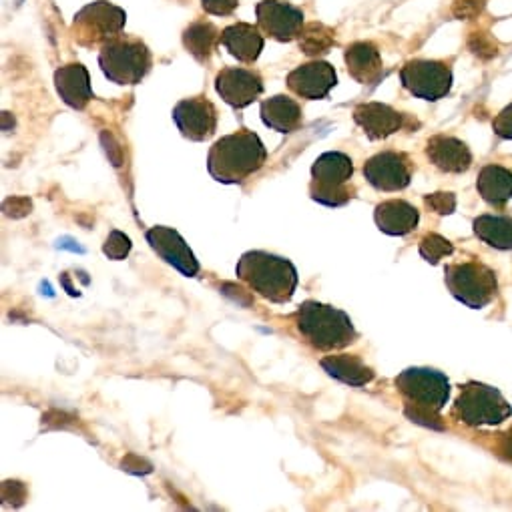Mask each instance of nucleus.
Wrapping results in <instances>:
<instances>
[{"instance_id":"nucleus-1","label":"nucleus","mask_w":512,"mask_h":512,"mask_svg":"<svg viewBox=\"0 0 512 512\" xmlns=\"http://www.w3.org/2000/svg\"><path fill=\"white\" fill-rule=\"evenodd\" d=\"M268 161V149L253 131L239 129L213 143L207 155L209 175L223 185L243 183Z\"/></svg>"},{"instance_id":"nucleus-2","label":"nucleus","mask_w":512,"mask_h":512,"mask_svg":"<svg viewBox=\"0 0 512 512\" xmlns=\"http://www.w3.org/2000/svg\"><path fill=\"white\" fill-rule=\"evenodd\" d=\"M235 276L272 304L292 302L300 284L298 270L290 260L260 249L245 251L241 255Z\"/></svg>"},{"instance_id":"nucleus-3","label":"nucleus","mask_w":512,"mask_h":512,"mask_svg":"<svg viewBox=\"0 0 512 512\" xmlns=\"http://www.w3.org/2000/svg\"><path fill=\"white\" fill-rule=\"evenodd\" d=\"M296 326L302 338L322 352L342 350L358 340V332L346 312L314 300L298 308Z\"/></svg>"},{"instance_id":"nucleus-4","label":"nucleus","mask_w":512,"mask_h":512,"mask_svg":"<svg viewBox=\"0 0 512 512\" xmlns=\"http://www.w3.org/2000/svg\"><path fill=\"white\" fill-rule=\"evenodd\" d=\"M151 51L141 39L119 35L105 43L99 53L103 75L115 85H139L151 71Z\"/></svg>"},{"instance_id":"nucleus-5","label":"nucleus","mask_w":512,"mask_h":512,"mask_svg":"<svg viewBox=\"0 0 512 512\" xmlns=\"http://www.w3.org/2000/svg\"><path fill=\"white\" fill-rule=\"evenodd\" d=\"M354 175V163L346 153L328 151L322 153L312 165L310 197L326 207H342L354 199L356 189L350 183Z\"/></svg>"},{"instance_id":"nucleus-6","label":"nucleus","mask_w":512,"mask_h":512,"mask_svg":"<svg viewBox=\"0 0 512 512\" xmlns=\"http://www.w3.org/2000/svg\"><path fill=\"white\" fill-rule=\"evenodd\" d=\"M510 414L512 408L498 388L474 380L460 386V394L452 404V416L472 428L498 426L508 420Z\"/></svg>"},{"instance_id":"nucleus-7","label":"nucleus","mask_w":512,"mask_h":512,"mask_svg":"<svg viewBox=\"0 0 512 512\" xmlns=\"http://www.w3.org/2000/svg\"><path fill=\"white\" fill-rule=\"evenodd\" d=\"M444 282L454 300L472 310L486 308L498 294L496 274L480 262L448 266L444 272Z\"/></svg>"},{"instance_id":"nucleus-8","label":"nucleus","mask_w":512,"mask_h":512,"mask_svg":"<svg viewBox=\"0 0 512 512\" xmlns=\"http://www.w3.org/2000/svg\"><path fill=\"white\" fill-rule=\"evenodd\" d=\"M125 23L127 13L121 7H115L109 0H95L75 15L71 33L81 47L93 49L119 37Z\"/></svg>"},{"instance_id":"nucleus-9","label":"nucleus","mask_w":512,"mask_h":512,"mask_svg":"<svg viewBox=\"0 0 512 512\" xmlns=\"http://www.w3.org/2000/svg\"><path fill=\"white\" fill-rule=\"evenodd\" d=\"M394 384L406 402L416 408L440 412L450 400V380L434 368H406L396 376Z\"/></svg>"},{"instance_id":"nucleus-10","label":"nucleus","mask_w":512,"mask_h":512,"mask_svg":"<svg viewBox=\"0 0 512 512\" xmlns=\"http://www.w3.org/2000/svg\"><path fill=\"white\" fill-rule=\"evenodd\" d=\"M400 81L410 95L434 103L450 93L454 77L450 65L444 61L414 59L400 69Z\"/></svg>"},{"instance_id":"nucleus-11","label":"nucleus","mask_w":512,"mask_h":512,"mask_svg":"<svg viewBox=\"0 0 512 512\" xmlns=\"http://www.w3.org/2000/svg\"><path fill=\"white\" fill-rule=\"evenodd\" d=\"M145 239L165 264L173 266L185 278H195L199 274V262L195 258V253L177 229L155 225L147 229Z\"/></svg>"},{"instance_id":"nucleus-12","label":"nucleus","mask_w":512,"mask_h":512,"mask_svg":"<svg viewBox=\"0 0 512 512\" xmlns=\"http://www.w3.org/2000/svg\"><path fill=\"white\" fill-rule=\"evenodd\" d=\"M255 15H258V27L280 43H292L304 31V13L284 0H262L255 7Z\"/></svg>"},{"instance_id":"nucleus-13","label":"nucleus","mask_w":512,"mask_h":512,"mask_svg":"<svg viewBox=\"0 0 512 512\" xmlns=\"http://www.w3.org/2000/svg\"><path fill=\"white\" fill-rule=\"evenodd\" d=\"M364 177L378 191H402L412 181V163L406 153L382 151L364 163Z\"/></svg>"},{"instance_id":"nucleus-14","label":"nucleus","mask_w":512,"mask_h":512,"mask_svg":"<svg viewBox=\"0 0 512 512\" xmlns=\"http://www.w3.org/2000/svg\"><path fill=\"white\" fill-rule=\"evenodd\" d=\"M173 121L189 141H207L217 129V109L207 97L183 99L173 109Z\"/></svg>"},{"instance_id":"nucleus-15","label":"nucleus","mask_w":512,"mask_h":512,"mask_svg":"<svg viewBox=\"0 0 512 512\" xmlns=\"http://www.w3.org/2000/svg\"><path fill=\"white\" fill-rule=\"evenodd\" d=\"M217 95L231 105L233 109H245L253 101H258L264 93V81L258 71L241 69V67H225L215 77Z\"/></svg>"},{"instance_id":"nucleus-16","label":"nucleus","mask_w":512,"mask_h":512,"mask_svg":"<svg viewBox=\"0 0 512 512\" xmlns=\"http://www.w3.org/2000/svg\"><path fill=\"white\" fill-rule=\"evenodd\" d=\"M288 87L302 99L320 101L330 95V91L338 85L336 69L326 61H312L294 69L288 79Z\"/></svg>"},{"instance_id":"nucleus-17","label":"nucleus","mask_w":512,"mask_h":512,"mask_svg":"<svg viewBox=\"0 0 512 512\" xmlns=\"http://www.w3.org/2000/svg\"><path fill=\"white\" fill-rule=\"evenodd\" d=\"M356 125L370 141H382L406 125V115L384 103H362L354 109Z\"/></svg>"},{"instance_id":"nucleus-18","label":"nucleus","mask_w":512,"mask_h":512,"mask_svg":"<svg viewBox=\"0 0 512 512\" xmlns=\"http://www.w3.org/2000/svg\"><path fill=\"white\" fill-rule=\"evenodd\" d=\"M426 157L444 173H466L472 165L468 145L450 135H434L426 143Z\"/></svg>"},{"instance_id":"nucleus-19","label":"nucleus","mask_w":512,"mask_h":512,"mask_svg":"<svg viewBox=\"0 0 512 512\" xmlns=\"http://www.w3.org/2000/svg\"><path fill=\"white\" fill-rule=\"evenodd\" d=\"M55 87L59 97L71 109L83 111L93 99L89 71L81 63H71L55 71Z\"/></svg>"},{"instance_id":"nucleus-20","label":"nucleus","mask_w":512,"mask_h":512,"mask_svg":"<svg viewBox=\"0 0 512 512\" xmlns=\"http://www.w3.org/2000/svg\"><path fill=\"white\" fill-rule=\"evenodd\" d=\"M374 221L382 233L392 237H402L412 233L418 227L420 211L404 199H390L376 207Z\"/></svg>"},{"instance_id":"nucleus-21","label":"nucleus","mask_w":512,"mask_h":512,"mask_svg":"<svg viewBox=\"0 0 512 512\" xmlns=\"http://www.w3.org/2000/svg\"><path fill=\"white\" fill-rule=\"evenodd\" d=\"M221 45L239 63H255L264 51V37L260 27L249 23H235L221 33Z\"/></svg>"},{"instance_id":"nucleus-22","label":"nucleus","mask_w":512,"mask_h":512,"mask_svg":"<svg viewBox=\"0 0 512 512\" xmlns=\"http://www.w3.org/2000/svg\"><path fill=\"white\" fill-rule=\"evenodd\" d=\"M344 61L348 65V73L360 85H376L384 75L382 55L378 47L370 41H360L350 45L346 49Z\"/></svg>"},{"instance_id":"nucleus-23","label":"nucleus","mask_w":512,"mask_h":512,"mask_svg":"<svg viewBox=\"0 0 512 512\" xmlns=\"http://www.w3.org/2000/svg\"><path fill=\"white\" fill-rule=\"evenodd\" d=\"M260 115L266 127L284 135L298 131L302 125V107L286 95H276L272 99H266L262 103Z\"/></svg>"},{"instance_id":"nucleus-24","label":"nucleus","mask_w":512,"mask_h":512,"mask_svg":"<svg viewBox=\"0 0 512 512\" xmlns=\"http://www.w3.org/2000/svg\"><path fill=\"white\" fill-rule=\"evenodd\" d=\"M480 197L494 207H502L512 199V171L502 165H484L476 179Z\"/></svg>"},{"instance_id":"nucleus-25","label":"nucleus","mask_w":512,"mask_h":512,"mask_svg":"<svg viewBox=\"0 0 512 512\" xmlns=\"http://www.w3.org/2000/svg\"><path fill=\"white\" fill-rule=\"evenodd\" d=\"M322 368L342 384L362 388L374 380V370L366 366V362L358 356H348V354H338V356H326L322 358Z\"/></svg>"},{"instance_id":"nucleus-26","label":"nucleus","mask_w":512,"mask_h":512,"mask_svg":"<svg viewBox=\"0 0 512 512\" xmlns=\"http://www.w3.org/2000/svg\"><path fill=\"white\" fill-rule=\"evenodd\" d=\"M221 43V33L213 23L195 21L183 31V47L199 63H207Z\"/></svg>"},{"instance_id":"nucleus-27","label":"nucleus","mask_w":512,"mask_h":512,"mask_svg":"<svg viewBox=\"0 0 512 512\" xmlns=\"http://www.w3.org/2000/svg\"><path fill=\"white\" fill-rule=\"evenodd\" d=\"M476 237L500 251H512V217L510 215H480L474 219Z\"/></svg>"},{"instance_id":"nucleus-28","label":"nucleus","mask_w":512,"mask_h":512,"mask_svg":"<svg viewBox=\"0 0 512 512\" xmlns=\"http://www.w3.org/2000/svg\"><path fill=\"white\" fill-rule=\"evenodd\" d=\"M336 45L334 31L322 23H312L304 27L300 35V49L308 57H320L330 53V49Z\"/></svg>"},{"instance_id":"nucleus-29","label":"nucleus","mask_w":512,"mask_h":512,"mask_svg":"<svg viewBox=\"0 0 512 512\" xmlns=\"http://www.w3.org/2000/svg\"><path fill=\"white\" fill-rule=\"evenodd\" d=\"M418 249H420L422 258H424L430 266H438L440 260H444V258H448V255H452L454 245H452L446 237H442V235H438V233H428V235H424V237L420 239Z\"/></svg>"},{"instance_id":"nucleus-30","label":"nucleus","mask_w":512,"mask_h":512,"mask_svg":"<svg viewBox=\"0 0 512 512\" xmlns=\"http://www.w3.org/2000/svg\"><path fill=\"white\" fill-rule=\"evenodd\" d=\"M131 247H133L131 237L125 235V233L119 231V229H113V231L109 233V237L105 239V243H103V253L107 255L109 260L121 262V260H125L127 255L131 253Z\"/></svg>"},{"instance_id":"nucleus-31","label":"nucleus","mask_w":512,"mask_h":512,"mask_svg":"<svg viewBox=\"0 0 512 512\" xmlns=\"http://www.w3.org/2000/svg\"><path fill=\"white\" fill-rule=\"evenodd\" d=\"M426 205L438 215H450L456 209V197L452 193H432L426 197Z\"/></svg>"},{"instance_id":"nucleus-32","label":"nucleus","mask_w":512,"mask_h":512,"mask_svg":"<svg viewBox=\"0 0 512 512\" xmlns=\"http://www.w3.org/2000/svg\"><path fill=\"white\" fill-rule=\"evenodd\" d=\"M492 131L496 133V137L512 141V103L506 105L492 121Z\"/></svg>"},{"instance_id":"nucleus-33","label":"nucleus","mask_w":512,"mask_h":512,"mask_svg":"<svg viewBox=\"0 0 512 512\" xmlns=\"http://www.w3.org/2000/svg\"><path fill=\"white\" fill-rule=\"evenodd\" d=\"M201 7L207 15L229 17L239 7V0H201Z\"/></svg>"},{"instance_id":"nucleus-34","label":"nucleus","mask_w":512,"mask_h":512,"mask_svg":"<svg viewBox=\"0 0 512 512\" xmlns=\"http://www.w3.org/2000/svg\"><path fill=\"white\" fill-rule=\"evenodd\" d=\"M484 11V0H456L454 15L458 19H472Z\"/></svg>"},{"instance_id":"nucleus-35","label":"nucleus","mask_w":512,"mask_h":512,"mask_svg":"<svg viewBox=\"0 0 512 512\" xmlns=\"http://www.w3.org/2000/svg\"><path fill=\"white\" fill-rule=\"evenodd\" d=\"M33 203L27 197H13L9 201H5V213L9 217H25L27 213H31Z\"/></svg>"},{"instance_id":"nucleus-36","label":"nucleus","mask_w":512,"mask_h":512,"mask_svg":"<svg viewBox=\"0 0 512 512\" xmlns=\"http://www.w3.org/2000/svg\"><path fill=\"white\" fill-rule=\"evenodd\" d=\"M498 454L506 460L512 462V428L504 434H500V440H498Z\"/></svg>"}]
</instances>
